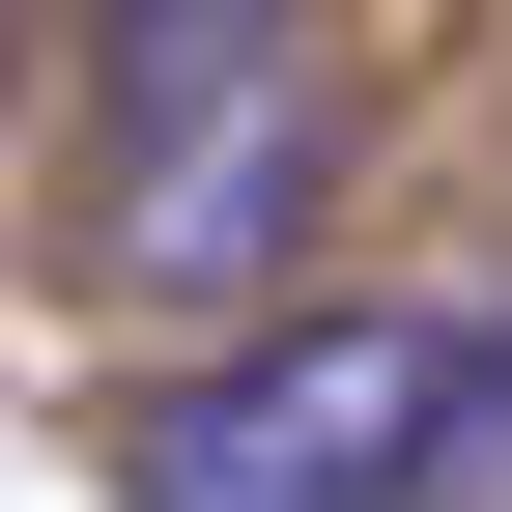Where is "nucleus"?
<instances>
[{
  "label": "nucleus",
  "mask_w": 512,
  "mask_h": 512,
  "mask_svg": "<svg viewBox=\"0 0 512 512\" xmlns=\"http://www.w3.org/2000/svg\"><path fill=\"white\" fill-rule=\"evenodd\" d=\"M512 427V342L484 313H285V342H200L143 427H114V484L143 512H427Z\"/></svg>",
  "instance_id": "1"
},
{
  "label": "nucleus",
  "mask_w": 512,
  "mask_h": 512,
  "mask_svg": "<svg viewBox=\"0 0 512 512\" xmlns=\"http://www.w3.org/2000/svg\"><path fill=\"white\" fill-rule=\"evenodd\" d=\"M313 171H342V86H228V114H171V143H114V256L143 285H256V256L313 228Z\"/></svg>",
  "instance_id": "2"
},
{
  "label": "nucleus",
  "mask_w": 512,
  "mask_h": 512,
  "mask_svg": "<svg viewBox=\"0 0 512 512\" xmlns=\"http://www.w3.org/2000/svg\"><path fill=\"white\" fill-rule=\"evenodd\" d=\"M285 57H313V0H86V143H171V114L285 86Z\"/></svg>",
  "instance_id": "3"
},
{
  "label": "nucleus",
  "mask_w": 512,
  "mask_h": 512,
  "mask_svg": "<svg viewBox=\"0 0 512 512\" xmlns=\"http://www.w3.org/2000/svg\"><path fill=\"white\" fill-rule=\"evenodd\" d=\"M0 86H29V0H0Z\"/></svg>",
  "instance_id": "4"
}]
</instances>
